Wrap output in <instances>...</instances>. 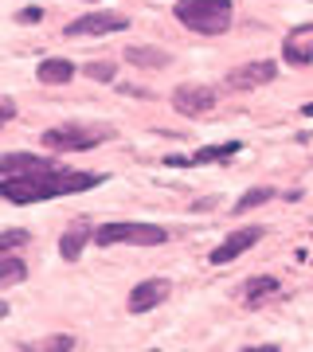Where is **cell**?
Segmentation results:
<instances>
[{
  "label": "cell",
  "instance_id": "1",
  "mask_svg": "<svg viewBox=\"0 0 313 352\" xmlns=\"http://www.w3.org/2000/svg\"><path fill=\"white\" fill-rule=\"evenodd\" d=\"M106 176L94 173H67V168H36L24 176H4L0 180V196L8 204H39L55 200V196H71V192H90L98 188Z\"/></svg>",
  "mask_w": 313,
  "mask_h": 352
},
{
  "label": "cell",
  "instance_id": "2",
  "mask_svg": "<svg viewBox=\"0 0 313 352\" xmlns=\"http://www.w3.org/2000/svg\"><path fill=\"white\" fill-rule=\"evenodd\" d=\"M173 16L196 36H219L231 24V0H176Z\"/></svg>",
  "mask_w": 313,
  "mask_h": 352
},
{
  "label": "cell",
  "instance_id": "3",
  "mask_svg": "<svg viewBox=\"0 0 313 352\" xmlns=\"http://www.w3.org/2000/svg\"><path fill=\"white\" fill-rule=\"evenodd\" d=\"M90 239L98 247H118V243H129V247H161L169 243V231L157 223H102L90 231Z\"/></svg>",
  "mask_w": 313,
  "mask_h": 352
},
{
  "label": "cell",
  "instance_id": "4",
  "mask_svg": "<svg viewBox=\"0 0 313 352\" xmlns=\"http://www.w3.org/2000/svg\"><path fill=\"white\" fill-rule=\"evenodd\" d=\"M106 138H110L106 126H59L43 133V145L55 153H87L94 145H102Z\"/></svg>",
  "mask_w": 313,
  "mask_h": 352
},
{
  "label": "cell",
  "instance_id": "5",
  "mask_svg": "<svg viewBox=\"0 0 313 352\" xmlns=\"http://www.w3.org/2000/svg\"><path fill=\"white\" fill-rule=\"evenodd\" d=\"M129 20L118 12H90V16H78L75 24H67L63 32L67 36H110V32H125Z\"/></svg>",
  "mask_w": 313,
  "mask_h": 352
},
{
  "label": "cell",
  "instance_id": "6",
  "mask_svg": "<svg viewBox=\"0 0 313 352\" xmlns=\"http://www.w3.org/2000/svg\"><path fill=\"white\" fill-rule=\"evenodd\" d=\"M219 102V94H215V87H176L173 94V110L184 113V118H200V113H208Z\"/></svg>",
  "mask_w": 313,
  "mask_h": 352
},
{
  "label": "cell",
  "instance_id": "7",
  "mask_svg": "<svg viewBox=\"0 0 313 352\" xmlns=\"http://www.w3.org/2000/svg\"><path fill=\"white\" fill-rule=\"evenodd\" d=\"M169 294H173L169 278H145V282H138L133 294H129V314H149V309H157Z\"/></svg>",
  "mask_w": 313,
  "mask_h": 352
},
{
  "label": "cell",
  "instance_id": "8",
  "mask_svg": "<svg viewBox=\"0 0 313 352\" xmlns=\"http://www.w3.org/2000/svg\"><path fill=\"white\" fill-rule=\"evenodd\" d=\"M263 235H266L263 227H243V231H231V235H227V239L219 243L208 258H212L215 266H224V263H231V258H239L243 251H250V247L263 239Z\"/></svg>",
  "mask_w": 313,
  "mask_h": 352
},
{
  "label": "cell",
  "instance_id": "9",
  "mask_svg": "<svg viewBox=\"0 0 313 352\" xmlns=\"http://www.w3.org/2000/svg\"><path fill=\"white\" fill-rule=\"evenodd\" d=\"M278 75V67L270 59H259V63H243L227 75V87L231 90H255V87H266L270 78Z\"/></svg>",
  "mask_w": 313,
  "mask_h": 352
},
{
  "label": "cell",
  "instance_id": "10",
  "mask_svg": "<svg viewBox=\"0 0 313 352\" xmlns=\"http://www.w3.org/2000/svg\"><path fill=\"white\" fill-rule=\"evenodd\" d=\"M36 168H55V161L36 157V153H4L0 157V176H24V173H36Z\"/></svg>",
  "mask_w": 313,
  "mask_h": 352
},
{
  "label": "cell",
  "instance_id": "11",
  "mask_svg": "<svg viewBox=\"0 0 313 352\" xmlns=\"http://www.w3.org/2000/svg\"><path fill=\"white\" fill-rule=\"evenodd\" d=\"M71 75H75V63L71 59H43L36 67V78L47 82V87H63V82H71Z\"/></svg>",
  "mask_w": 313,
  "mask_h": 352
},
{
  "label": "cell",
  "instance_id": "12",
  "mask_svg": "<svg viewBox=\"0 0 313 352\" xmlns=\"http://www.w3.org/2000/svg\"><path fill=\"white\" fill-rule=\"evenodd\" d=\"M301 36H305V28L290 32L286 47H282V55H286V63H290V67H305V63H313V47H310V43H301Z\"/></svg>",
  "mask_w": 313,
  "mask_h": 352
},
{
  "label": "cell",
  "instance_id": "13",
  "mask_svg": "<svg viewBox=\"0 0 313 352\" xmlns=\"http://www.w3.org/2000/svg\"><path fill=\"white\" fill-rule=\"evenodd\" d=\"M125 63L133 67H169V55L161 47H129L125 51Z\"/></svg>",
  "mask_w": 313,
  "mask_h": 352
},
{
  "label": "cell",
  "instance_id": "14",
  "mask_svg": "<svg viewBox=\"0 0 313 352\" xmlns=\"http://www.w3.org/2000/svg\"><path fill=\"white\" fill-rule=\"evenodd\" d=\"M270 294H278V278L263 274V278H250L247 289H243V298H247V305H259L263 298H270Z\"/></svg>",
  "mask_w": 313,
  "mask_h": 352
},
{
  "label": "cell",
  "instance_id": "15",
  "mask_svg": "<svg viewBox=\"0 0 313 352\" xmlns=\"http://www.w3.org/2000/svg\"><path fill=\"white\" fill-rule=\"evenodd\" d=\"M239 149H243L239 141H227V145H208V149H200V153H196V157H192V161H188V164H212V161H231V157H235Z\"/></svg>",
  "mask_w": 313,
  "mask_h": 352
},
{
  "label": "cell",
  "instance_id": "16",
  "mask_svg": "<svg viewBox=\"0 0 313 352\" xmlns=\"http://www.w3.org/2000/svg\"><path fill=\"white\" fill-rule=\"evenodd\" d=\"M28 278V266L20 258H8V254H0V289L4 286H20Z\"/></svg>",
  "mask_w": 313,
  "mask_h": 352
},
{
  "label": "cell",
  "instance_id": "17",
  "mask_svg": "<svg viewBox=\"0 0 313 352\" xmlns=\"http://www.w3.org/2000/svg\"><path fill=\"white\" fill-rule=\"evenodd\" d=\"M83 243H87V231H67V235H63V243H59V254L75 263L78 254H83Z\"/></svg>",
  "mask_w": 313,
  "mask_h": 352
},
{
  "label": "cell",
  "instance_id": "18",
  "mask_svg": "<svg viewBox=\"0 0 313 352\" xmlns=\"http://www.w3.org/2000/svg\"><path fill=\"white\" fill-rule=\"evenodd\" d=\"M32 352H59V349H75V337H47V340H32L24 344Z\"/></svg>",
  "mask_w": 313,
  "mask_h": 352
},
{
  "label": "cell",
  "instance_id": "19",
  "mask_svg": "<svg viewBox=\"0 0 313 352\" xmlns=\"http://www.w3.org/2000/svg\"><path fill=\"white\" fill-rule=\"evenodd\" d=\"M28 239H32V235H28L24 227H12V231H0V254H4V251H12V247H24Z\"/></svg>",
  "mask_w": 313,
  "mask_h": 352
},
{
  "label": "cell",
  "instance_id": "20",
  "mask_svg": "<svg viewBox=\"0 0 313 352\" xmlns=\"http://www.w3.org/2000/svg\"><path fill=\"white\" fill-rule=\"evenodd\" d=\"M270 196H274L270 188H255V192H247V196H243V200L235 204V212H250V208H259V204H266Z\"/></svg>",
  "mask_w": 313,
  "mask_h": 352
},
{
  "label": "cell",
  "instance_id": "21",
  "mask_svg": "<svg viewBox=\"0 0 313 352\" xmlns=\"http://www.w3.org/2000/svg\"><path fill=\"white\" fill-rule=\"evenodd\" d=\"M114 71H118V67H114L110 59H106V63H90V67H87V75L94 78V82H110Z\"/></svg>",
  "mask_w": 313,
  "mask_h": 352
},
{
  "label": "cell",
  "instance_id": "22",
  "mask_svg": "<svg viewBox=\"0 0 313 352\" xmlns=\"http://www.w3.org/2000/svg\"><path fill=\"white\" fill-rule=\"evenodd\" d=\"M12 118H16V102L0 94V126H4V122H12Z\"/></svg>",
  "mask_w": 313,
  "mask_h": 352
},
{
  "label": "cell",
  "instance_id": "23",
  "mask_svg": "<svg viewBox=\"0 0 313 352\" xmlns=\"http://www.w3.org/2000/svg\"><path fill=\"white\" fill-rule=\"evenodd\" d=\"M36 20H43V8H24L20 12V24H36Z\"/></svg>",
  "mask_w": 313,
  "mask_h": 352
},
{
  "label": "cell",
  "instance_id": "24",
  "mask_svg": "<svg viewBox=\"0 0 313 352\" xmlns=\"http://www.w3.org/2000/svg\"><path fill=\"white\" fill-rule=\"evenodd\" d=\"M4 317H8V305H4V302H0V321H4Z\"/></svg>",
  "mask_w": 313,
  "mask_h": 352
},
{
  "label": "cell",
  "instance_id": "25",
  "mask_svg": "<svg viewBox=\"0 0 313 352\" xmlns=\"http://www.w3.org/2000/svg\"><path fill=\"white\" fill-rule=\"evenodd\" d=\"M301 113H305V118H313V102H310V106H305V110H301Z\"/></svg>",
  "mask_w": 313,
  "mask_h": 352
}]
</instances>
